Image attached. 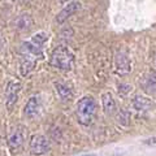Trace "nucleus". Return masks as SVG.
I'll use <instances>...</instances> for the list:
<instances>
[{"mask_svg": "<svg viewBox=\"0 0 156 156\" xmlns=\"http://www.w3.org/2000/svg\"><path fill=\"white\" fill-rule=\"evenodd\" d=\"M96 115V101L91 95H86L78 100L76 105L77 121L83 126H89L95 119Z\"/></svg>", "mask_w": 156, "mask_h": 156, "instance_id": "nucleus-1", "label": "nucleus"}, {"mask_svg": "<svg viewBox=\"0 0 156 156\" xmlns=\"http://www.w3.org/2000/svg\"><path fill=\"white\" fill-rule=\"evenodd\" d=\"M50 64L60 70H70L74 64V55L65 46H58L51 55Z\"/></svg>", "mask_w": 156, "mask_h": 156, "instance_id": "nucleus-2", "label": "nucleus"}, {"mask_svg": "<svg viewBox=\"0 0 156 156\" xmlns=\"http://www.w3.org/2000/svg\"><path fill=\"white\" fill-rule=\"evenodd\" d=\"M29 148H30V152L33 155H37V156H41V155H44L50 151L51 146L48 139L46 138L44 135H41V134H37V135H33L31 139H30V144H29Z\"/></svg>", "mask_w": 156, "mask_h": 156, "instance_id": "nucleus-3", "label": "nucleus"}, {"mask_svg": "<svg viewBox=\"0 0 156 156\" xmlns=\"http://www.w3.org/2000/svg\"><path fill=\"white\" fill-rule=\"evenodd\" d=\"M21 89V83L18 81H11L5 89V105L8 111H12L13 105L16 104L17 98H18V91Z\"/></svg>", "mask_w": 156, "mask_h": 156, "instance_id": "nucleus-4", "label": "nucleus"}, {"mask_svg": "<svg viewBox=\"0 0 156 156\" xmlns=\"http://www.w3.org/2000/svg\"><path fill=\"white\" fill-rule=\"evenodd\" d=\"M115 66H116V73L117 74H120V76L128 74V73H130V70H131L129 57L122 52H120V53H117L116 55V57H115Z\"/></svg>", "mask_w": 156, "mask_h": 156, "instance_id": "nucleus-5", "label": "nucleus"}, {"mask_svg": "<svg viewBox=\"0 0 156 156\" xmlns=\"http://www.w3.org/2000/svg\"><path fill=\"white\" fill-rule=\"evenodd\" d=\"M81 9V4L78 3V2H73V3H69L66 7H64L60 11V13L57 14V17H56V21L57 23H62V22H65L68 18H69L70 16H73L77 11H80Z\"/></svg>", "mask_w": 156, "mask_h": 156, "instance_id": "nucleus-6", "label": "nucleus"}, {"mask_svg": "<svg viewBox=\"0 0 156 156\" xmlns=\"http://www.w3.org/2000/svg\"><path fill=\"white\" fill-rule=\"evenodd\" d=\"M39 111H41V100H39L38 96H31L30 99L27 100V103L25 105V109H23L26 117H29V119H34V117L39 113Z\"/></svg>", "mask_w": 156, "mask_h": 156, "instance_id": "nucleus-7", "label": "nucleus"}, {"mask_svg": "<svg viewBox=\"0 0 156 156\" xmlns=\"http://www.w3.org/2000/svg\"><path fill=\"white\" fill-rule=\"evenodd\" d=\"M101 103H103V109L107 115H112L115 112L116 104H115V99L111 92H104L101 95Z\"/></svg>", "mask_w": 156, "mask_h": 156, "instance_id": "nucleus-8", "label": "nucleus"}, {"mask_svg": "<svg viewBox=\"0 0 156 156\" xmlns=\"http://www.w3.org/2000/svg\"><path fill=\"white\" fill-rule=\"evenodd\" d=\"M133 105H134V108L138 111H147L150 108H152V101L147 99V98L136 96L133 100Z\"/></svg>", "mask_w": 156, "mask_h": 156, "instance_id": "nucleus-9", "label": "nucleus"}, {"mask_svg": "<svg viewBox=\"0 0 156 156\" xmlns=\"http://www.w3.org/2000/svg\"><path fill=\"white\" fill-rule=\"evenodd\" d=\"M16 25H17L18 30H29V29L33 26V20L29 14H22V16H20V18L17 20Z\"/></svg>", "mask_w": 156, "mask_h": 156, "instance_id": "nucleus-10", "label": "nucleus"}, {"mask_svg": "<svg viewBox=\"0 0 156 156\" xmlns=\"http://www.w3.org/2000/svg\"><path fill=\"white\" fill-rule=\"evenodd\" d=\"M23 143V134L22 131H16L11 138H9V146H11L12 150H17L22 146Z\"/></svg>", "mask_w": 156, "mask_h": 156, "instance_id": "nucleus-11", "label": "nucleus"}, {"mask_svg": "<svg viewBox=\"0 0 156 156\" xmlns=\"http://www.w3.org/2000/svg\"><path fill=\"white\" fill-rule=\"evenodd\" d=\"M55 87H56L58 96H60L62 100H69L72 98V91L68 86L62 85V83H55Z\"/></svg>", "mask_w": 156, "mask_h": 156, "instance_id": "nucleus-12", "label": "nucleus"}, {"mask_svg": "<svg viewBox=\"0 0 156 156\" xmlns=\"http://www.w3.org/2000/svg\"><path fill=\"white\" fill-rule=\"evenodd\" d=\"M129 120H130V115L128 111H121L120 113L117 115V121H119L121 125H128Z\"/></svg>", "mask_w": 156, "mask_h": 156, "instance_id": "nucleus-13", "label": "nucleus"}, {"mask_svg": "<svg viewBox=\"0 0 156 156\" xmlns=\"http://www.w3.org/2000/svg\"><path fill=\"white\" fill-rule=\"evenodd\" d=\"M82 156H98L96 154H89V155H82Z\"/></svg>", "mask_w": 156, "mask_h": 156, "instance_id": "nucleus-14", "label": "nucleus"}, {"mask_svg": "<svg viewBox=\"0 0 156 156\" xmlns=\"http://www.w3.org/2000/svg\"><path fill=\"white\" fill-rule=\"evenodd\" d=\"M60 2H61V3H66V2H68V0H60Z\"/></svg>", "mask_w": 156, "mask_h": 156, "instance_id": "nucleus-15", "label": "nucleus"}, {"mask_svg": "<svg viewBox=\"0 0 156 156\" xmlns=\"http://www.w3.org/2000/svg\"><path fill=\"white\" fill-rule=\"evenodd\" d=\"M12 2H16V0H12Z\"/></svg>", "mask_w": 156, "mask_h": 156, "instance_id": "nucleus-16", "label": "nucleus"}]
</instances>
